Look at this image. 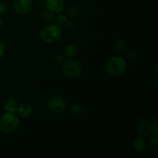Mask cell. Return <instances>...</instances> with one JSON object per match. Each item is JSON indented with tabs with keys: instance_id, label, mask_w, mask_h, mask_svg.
Instances as JSON below:
<instances>
[{
	"instance_id": "obj_1",
	"label": "cell",
	"mask_w": 158,
	"mask_h": 158,
	"mask_svg": "<svg viewBox=\"0 0 158 158\" xmlns=\"http://www.w3.org/2000/svg\"><path fill=\"white\" fill-rule=\"evenodd\" d=\"M40 36L44 43L48 44H55L61 40L63 36V29L57 23H50L42 29Z\"/></svg>"
},
{
	"instance_id": "obj_2",
	"label": "cell",
	"mask_w": 158,
	"mask_h": 158,
	"mask_svg": "<svg viewBox=\"0 0 158 158\" xmlns=\"http://www.w3.org/2000/svg\"><path fill=\"white\" fill-rule=\"evenodd\" d=\"M127 64L124 58L120 56H114L108 60L106 64V70L112 77H119L126 72Z\"/></svg>"
},
{
	"instance_id": "obj_3",
	"label": "cell",
	"mask_w": 158,
	"mask_h": 158,
	"mask_svg": "<svg viewBox=\"0 0 158 158\" xmlns=\"http://www.w3.org/2000/svg\"><path fill=\"white\" fill-rule=\"evenodd\" d=\"M19 120L14 113L6 112L0 117V131L10 134L15 132L19 127Z\"/></svg>"
},
{
	"instance_id": "obj_4",
	"label": "cell",
	"mask_w": 158,
	"mask_h": 158,
	"mask_svg": "<svg viewBox=\"0 0 158 158\" xmlns=\"http://www.w3.org/2000/svg\"><path fill=\"white\" fill-rule=\"evenodd\" d=\"M62 72L66 77L78 78L81 76L83 68L78 61L72 59H68L63 62L62 66Z\"/></svg>"
},
{
	"instance_id": "obj_5",
	"label": "cell",
	"mask_w": 158,
	"mask_h": 158,
	"mask_svg": "<svg viewBox=\"0 0 158 158\" xmlns=\"http://www.w3.org/2000/svg\"><path fill=\"white\" fill-rule=\"evenodd\" d=\"M48 110L56 114H60L64 112L66 109V101L63 97L56 95L51 97L46 103Z\"/></svg>"
},
{
	"instance_id": "obj_6",
	"label": "cell",
	"mask_w": 158,
	"mask_h": 158,
	"mask_svg": "<svg viewBox=\"0 0 158 158\" xmlns=\"http://www.w3.org/2000/svg\"><path fill=\"white\" fill-rule=\"evenodd\" d=\"M135 128L140 137H148L150 134H152L151 121L147 118L142 117V118L138 119L136 121Z\"/></svg>"
},
{
	"instance_id": "obj_7",
	"label": "cell",
	"mask_w": 158,
	"mask_h": 158,
	"mask_svg": "<svg viewBox=\"0 0 158 158\" xmlns=\"http://www.w3.org/2000/svg\"><path fill=\"white\" fill-rule=\"evenodd\" d=\"M32 0H14L13 7L15 12L19 15H26L30 12Z\"/></svg>"
},
{
	"instance_id": "obj_8",
	"label": "cell",
	"mask_w": 158,
	"mask_h": 158,
	"mask_svg": "<svg viewBox=\"0 0 158 158\" xmlns=\"http://www.w3.org/2000/svg\"><path fill=\"white\" fill-rule=\"evenodd\" d=\"M45 4L46 9L53 13H60L65 7L63 0H46Z\"/></svg>"
},
{
	"instance_id": "obj_9",
	"label": "cell",
	"mask_w": 158,
	"mask_h": 158,
	"mask_svg": "<svg viewBox=\"0 0 158 158\" xmlns=\"http://www.w3.org/2000/svg\"><path fill=\"white\" fill-rule=\"evenodd\" d=\"M32 106L29 103H23L19 105L16 110V113L18 116L22 118H28L30 117L32 114Z\"/></svg>"
},
{
	"instance_id": "obj_10",
	"label": "cell",
	"mask_w": 158,
	"mask_h": 158,
	"mask_svg": "<svg viewBox=\"0 0 158 158\" xmlns=\"http://www.w3.org/2000/svg\"><path fill=\"white\" fill-rule=\"evenodd\" d=\"M63 54H64L65 56L67 59H73L74 56L77 55L79 52V48L78 46L76 44H69L66 46H65V48L63 50Z\"/></svg>"
},
{
	"instance_id": "obj_11",
	"label": "cell",
	"mask_w": 158,
	"mask_h": 158,
	"mask_svg": "<svg viewBox=\"0 0 158 158\" xmlns=\"http://www.w3.org/2000/svg\"><path fill=\"white\" fill-rule=\"evenodd\" d=\"M18 102L16 100L13 98H9L6 100L4 103V109L6 112L15 113L18 108Z\"/></svg>"
},
{
	"instance_id": "obj_12",
	"label": "cell",
	"mask_w": 158,
	"mask_h": 158,
	"mask_svg": "<svg viewBox=\"0 0 158 158\" xmlns=\"http://www.w3.org/2000/svg\"><path fill=\"white\" fill-rule=\"evenodd\" d=\"M40 19L44 23H52L55 19V15L53 12L47 10H43L40 12Z\"/></svg>"
},
{
	"instance_id": "obj_13",
	"label": "cell",
	"mask_w": 158,
	"mask_h": 158,
	"mask_svg": "<svg viewBox=\"0 0 158 158\" xmlns=\"http://www.w3.org/2000/svg\"><path fill=\"white\" fill-rule=\"evenodd\" d=\"M134 148L137 151H142L146 147V140L143 137H138L134 140L133 143Z\"/></svg>"
},
{
	"instance_id": "obj_14",
	"label": "cell",
	"mask_w": 158,
	"mask_h": 158,
	"mask_svg": "<svg viewBox=\"0 0 158 158\" xmlns=\"http://www.w3.org/2000/svg\"><path fill=\"white\" fill-rule=\"evenodd\" d=\"M157 141H158V137L157 134H152L151 137V140H150V149L152 151L153 153L157 155L158 154V147H157Z\"/></svg>"
},
{
	"instance_id": "obj_15",
	"label": "cell",
	"mask_w": 158,
	"mask_h": 158,
	"mask_svg": "<svg viewBox=\"0 0 158 158\" xmlns=\"http://www.w3.org/2000/svg\"><path fill=\"white\" fill-rule=\"evenodd\" d=\"M80 12V7L77 4H72L67 9V14L70 17H76Z\"/></svg>"
},
{
	"instance_id": "obj_16",
	"label": "cell",
	"mask_w": 158,
	"mask_h": 158,
	"mask_svg": "<svg viewBox=\"0 0 158 158\" xmlns=\"http://www.w3.org/2000/svg\"><path fill=\"white\" fill-rule=\"evenodd\" d=\"M84 112V108L79 103H75L71 106V113L74 116H81Z\"/></svg>"
},
{
	"instance_id": "obj_17",
	"label": "cell",
	"mask_w": 158,
	"mask_h": 158,
	"mask_svg": "<svg viewBox=\"0 0 158 158\" xmlns=\"http://www.w3.org/2000/svg\"><path fill=\"white\" fill-rule=\"evenodd\" d=\"M125 46H126V45H125L123 40H117L114 45V49L117 52H122V51L124 50Z\"/></svg>"
},
{
	"instance_id": "obj_18",
	"label": "cell",
	"mask_w": 158,
	"mask_h": 158,
	"mask_svg": "<svg viewBox=\"0 0 158 158\" xmlns=\"http://www.w3.org/2000/svg\"><path fill=\"white\" fill-rule=\"evenodd\" d=\"M67 21V19H66V16L63 14H60V15H57L56 17V23L57 24L60 25V26H63L65 23Z\"/></svg>"
},
{
	"instance_id": "obj_19",
	"label": "cell",
	"mask_w": 158,
	"mask_h": 158,
	"mask_svg": "<svg viewBox=\"0 0 158 158\" xmlns=\"http://www.w3.org/2000/svg\"><path fill=\"white\" fill-rule=\"evenodd\" d=\"M151 130H152L153 134H157L158 132V122H157V118L155 117V118L153 120L152 122H151Z\"/></svg>"
},
{
	"instance_id": "obj_20",
	"label": "cell",
	"mask_w": 158,
	"mask_h": 158,
	"mask_svg": "<svg viewBox=\"0 0 158 158\" xmlns=\"http://www.w3.org/2000/svg\"><path fill=\"white\" fill-rule=\"evenodd\" d=\"M7 12V6L3 2H0V15H3Z\"/></svg>"
},
{
	"instance_id": "obj_21",
	"label": "cell",
	"mask_w": 158,
	"mask_h": 158,
	"mask_svg": "<svg viewBox=\"0 0 158 158\" xmlns=\"http://www.w3.org/2000/svg\"><path fill=\"white\" fill-rule=\"evenodd\" d=\"M5 52H6V45L0 40V59L4 56Z\"/></svg>"
},
{
	"instance_id": "obj_22",
	"label": "cell",
	"mask_w": 158,
	"mask_h": 158,
	"mask_svg": "<svg viewBox=\"0 0 158 158\" xmlns=\"http://www.w3.org/2000/svg\"><path fill=\"white\" fill-rule=\"evenodd\" d=\"M56 56H57V58L55 56H53L54 60H55V61H56V62H60V61H61V60H62L61 56L58 55V54H56Z\"/></svg>"
},
{
	"instance_id": "obj_23",
	"label": "cell",
	"mask_w": 158,
	"mask_h": 158,
	"mask_svg": "<svg viewBox=\"0 0 158 158\" xmlns=\"http://www.w3.org/2000/svg\"><path fill=\"white\" fill-rule=\"evenodd\" d=\"M2 26H3V20L2 19L0 18V28H1Z\"/></svg>"
}]
</instances>
